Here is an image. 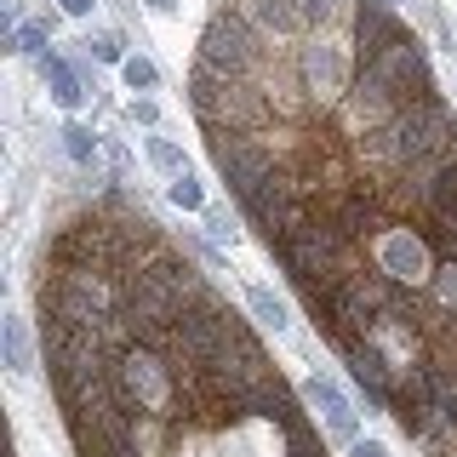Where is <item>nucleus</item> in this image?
<instances>
[{
  "mask_svg": "<svg viewBox=\"0 0 457 457\" xmlns=\"http://www.w3.org/2000/svg\"><path fill=\"white\" fill-rule=\"evenodd\" d=\"M200 218H206V235L212 240H223V246H235V240H240V228H235V218H228L223 206H206Z\"/></svg>",
  "mask_w": 457,
  "mask_h": 457,
  "instance_id": "14",
  "label": "nucleus"
},
{
  "mask_svg": "<svg viewBox=\"0 0 457 457\" xmlns=\"http://www.w3.org/2000/svg\"><path fill=\"white\" fill-rule=\"evenodd\" d=\"M337 0H303V18H332Z\"/></svg>",
  "mask_w": 457,
  "mask_h": 457,
  "instance_id": "20",
  "label": "nucleus"
},
{
  "mask_svg": "<svg viewBox=\"0 0 457 457\" xmlns=\"http://www.w3.org/2000/svg\"><path fill=\"white\" fill-rule=\"evenodd\" d=\"M200 52H206L212 69H252V57H257V46H252L246 29H240V18H212Z\"/></svg>",
  "mask_w": 457,
  "mask_h": 457,
  "instance_id": "3",
  "label": "nucleus"
},
{
  "mask_svg": "<svg viewBox=\"0 0 457 457\" xmlns=\"http://www.w3.org/2000/svg\"><path fill=\"white\" fill-rule=\"evenodd\" d=\"M114 389H120L126 406L149 411V418H161V411H166V400H171L166 371H161V361H149V354H126V361L114 366Z\"/></svg>",
  "mask_w": 457,
  "mask_h": 457,
  "instance_id": "1",
  "label": "nucleus"
},
{
  "mask_svg": "<svg viewBox=\"0 0 457 457\" xmlns=\"http://www.w3.org/2000/svg\"><path fill=\"white\" fill-rule=\"evenodd\" d=\"M143 149H149V161L161 166L166 178H183V171H189V154H183L171 137H143Z\"/></svg>",
  "mask_w": 457,
  "mask_h": 457,
  "instance_id": "10",
  "label": "nucleus"
},
{
  "mask_svg": "<svg viewBox=\"0 0 457 457\" xmlns=\"http://www.w3.org/2000/svg\"><path fill=\"white\" fill-rule=\"evenodd\" d=\"M132 120H137V126H154V120H161V109H154L149 97H137V104H132Z\"/></svg>",
  "mask_w": 457,
  "mask_h": 457,
  "instance_id": "18",
  "label": "nucleus"
},
{
  "mask_svg": "<svg viewBox=\"0 0 457 457\" xmlns=\"http://www.w3.org/2000/svg\"><path fill=\"white\" fill-rule=\"evenodd\" d=\"M349 457H395V452L383 446V440H354V446H349Z\"/></svg>",
  "mask_w": 457,
  "mask_h": 457,
  "instance_id": "17",
  "label": "nucleus"
},
{
  "mask_svg": "<svg viewBox=\"0 0 457 457\" xmlns=\"http://www.w3.org/2000/svg\"><path fill=\"white\" fill-rule=\"evenodd\" d=\"M6 366H12V378H29V371H35V349H29L23 314H6Z\"/></svg>",
  "mask_w": 457,
  "mask_h": 457,
  "instance_id": "8",
  "label": "nucleus"
},
{
  "mask_svg": "<svg viewBox=\"0 0 457 457\" xmlns=\"http://www.w3.org/2000/svg\"><path fill=\"white\" fill-rule=\"evenodd\" d=\"M371 6H395V0H371Z\"/></svg>",
  "mask_w": 457,
  "mask_h": 457,
  "instance_id": "23",
  "label": "nucleus"
},
{
  "mask_svg": "<svg viewBox=\"0 0 457 457\" xmlns=\"http://www.w3.org/2000/svg\"><path fill=\"white\" fill-rule=\"evenodd\" d=\"M166 195H171V206H183V212H206V206H212L195 171H183V178H171V183H166Z\"/></svg>",
  "mask_w": 457,
  "mask_h": 457,
  "instance_id": "11",
  "label": "nucleus"
},
{
  "mask_svg": "<svg viewBox=\"0 0 457 457\" xmlns=\"http://www.w3.org/2000/svg\"><path fill=\"white\" fill-rule=\"evenodd\" d=\"M46 40H52V29H46V23H23L18 35H12V46H18V52H35V57H46Z\"/></svg>",
  "mask_w": 457,
  "mask_h": 457,
  "instance_id": "15",
  "label": "nucleus"
},
{
  "mask_svg": "<svg viewBox=\"0 0 457 457\" xmlns=\"http://www.w3.org/2000/svg\"><path fill=\"white\" fill-rule=\"evenodd\" d=\"M120 80L132 86V92H154V86H161V69H154L149 57H126V63H120Z\"/></svg>",
  "mask_w": 457,
  "mask_h": 457,
  "instance_id": "13",
  "label": "nucleus"
},
{
  "mask_svg": "<svg viewBox=\"0 0 457 457\" xmlns=\"http://www.w3.org/2000/svg\"><path fill=\"white\" fill-rule=\"evenodd\" d=\"M86 46L104 57V63H126V57H120V40H114V35H86Z\"/></svg>",
  "mask_w": 457,
  "mask_h": 457,
  "instance_id": "16",
  "label": "nucleus"
},
{
  "mask_svg": "<svg viewBox=\"0 0 457 457\" xmlns=\"http://www.w3.org/2000/svg\"><path fill=\"white\" fill-rule=\"evenodd\" d=\"M303 400L320 411V423H326V435H332V440H349V446L361 440V418H354L349 395H343L332 378H320V371H314V378H303Z\"/></svg>",
  "mask_w": 457,
  "mask_h": 457,
  "instance_id": "2",
  "label": "nucleus"
},
{
  "mask_svg": "<svg viewBox=\"0 0 457 457\" xmlns=\"http://www.w3.org/2000/svg\"><path fill=\"white\" fill-rule=\"evenodd\" d=\"M63 149H69V161H80V166H97V137L86 132L80 120H69V126H63Z\"/></svg>",
  "mask_w": 457,
  "mask_h": 457,
  "instance_id": "12",
  "label": "nucleus"
},
{
  "mask_svg": "<svg viewBox=\"0 0 457 457\" xmlns=\"http://www.w3.org/2000/svg\"><path fill=\"white\" fill-rule=\"evenodd\" d=\"M246 303H252V314L269 326V332H292V309H286L269 286H246Z\"/></svg>",
  "mask_w": 457,
  "mask_h": 457,
  "instance_id": "9",
  "label": "nucleus"
},
{
  "mask_svg": "<svg viewBox=\"0 0 457 457\" xmlns=\"http://www.w3.org/2000/svg\"><path fill=\"white\" fill-rule=\"evenodd\" d=\"M246 18L263 29H297L303 23V0H246Z\"/></svg>",
  "mask_w": 457,
  "mask_h": 457,
  "instance_id": "7",
  "label": "nucleus"
},
{
  "mask_svg": "<svg viewBox=\"0 0 457 457\" xmlns=\"http://www.w3.org/2000/svg\"><path fill=\"white\" fill-rule=\"evenodd\" d=\"M149 6H154V12H178V0H149Z\"/></svg>",
  "mask_w": 457,
  "mask_h": 457,
  "instance_id": "22",
  "label": "nucleus"
},
{
  "mask_svg": "<svg viewBox=\"0 0 457 457\" xmlns=\"http://www.w3.org/2000/svg\"><path fill=\"white\" fill-rule=\"evenodd\" d=\"M440 297H446V303H457V263L440 269Z\"/></svg>",
  "mask_w": 457,
  "mask_h": 457,
  "instance_id": "19",
  "label": "nucleus"
},
{
  "mask_svg": "<svg viewBox=\"0 0 457 457\" xmlns=\"http://www.w3.org/2000/svg\"><path fill=\"white\" fill-rule=\"evenodd\" d=\"M40 80H46V92H52L57 109H80L86 104V86L75 80V69H69L63 57H40Z\"/></svg>",
  "mask_w": 457,
  "mask_h": 457,
  "instance_id": "6",
  "label": "nucleus"
},
{
  "mask_svg": "<svg viewBox=\"0 0 457 457\" xmlns=\"http://www.w3.org/2000/svg\"><path fill=\"white\" fill-rule=\"evenodd\" d=\"M378 263H383V275H395V280H423L428 275V252L411 228H395V235L378 240Z\"/></svg>",
  "mask_w": 457,
  "mask_h": 457,
  "instance_id": "4",
  "label": "nucleus"
},
{
  "mask_svg": "<svg viewBox=\"0 0 457 457\" xmlns=\"http://www.w3.org/2000/svg\"><path fill=\"white\" fill-rule=\"evenodd\" d=\"M57 6H63L69 18H92V6H97V0H57Z\"/></svg>",
  "mask_w": 457,
  "mask_h": 457,
  "instance_id": "21",
  "label": "nucleus"
},
{
  "mask_svg": "<svg viewBox=\"0 0 457 457\" xmlns=\"http://www.w3.org/2000/svg\"><path fill=\"white\" fill-rule=\"evenodd\" d=\"M343 75H349V52H343L337 40H314V46H309V86H314V97H337Z\"/></svg>",
  "mask_w": 457,
  "mask_h": 457,
  "instance_id": "5",
  "label": "nucleus"
}]
</instances>
